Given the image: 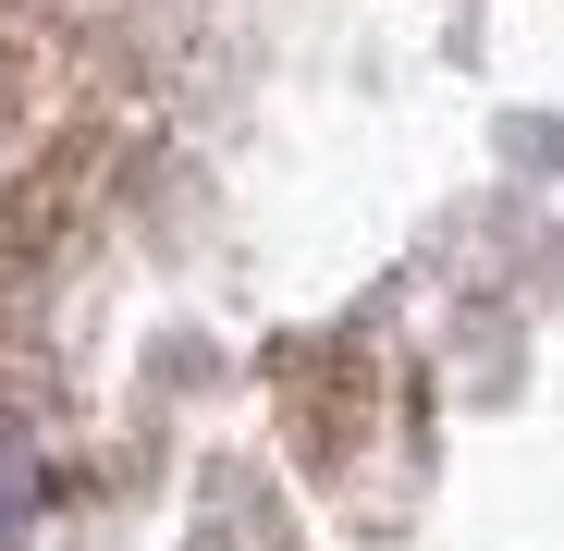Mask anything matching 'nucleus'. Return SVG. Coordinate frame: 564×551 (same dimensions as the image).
Segmentation results:
<instances>
[{
  "mask_svg": "<svg viewBox=\"0 0 564 551\" xmlns=\"http://www.w3.org/2000/svg\"><path fill=\"white\" fill-rule=\"evenodd\" d=\"M25 515H37V453H25V429H0V539Z\"/></svg>",
  "mask_w": 564,
  "mask_h": 551,
  "instance_id": "obj_1",
  "label": "nucleus"
}]
</instances>
